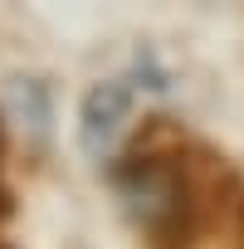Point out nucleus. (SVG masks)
Returning a JSON list of instances; mask_svg holds the SVG:
<instances>
[{"mask_svg": "<svg viewBox=\"0 0 244 249\" xmlns=\"http://www.w3.org/2000/svg\"><path fill=\"white\" fill-rule=\"evenodd\" d=\"M107 181L147 249H191L205 234L210 210L229 205L234 191L244 186L229 171L220 176V186H205V176H195L181 147H147V142H132V152H122Z\"/></svg>", "mask_w": 244, "mask_h": 249, "instance_id": "obj_1", "label": "nucleus"}, {"mask_svg": "<svg viewBox=\"0 0 244 249\" xmlns=\"http://www.w3.org/2000/svg\"><path fill=\"white\" fill-rule=\"evenodd\" d=\"M127 117H132V88L117 83V78H103L83 93V107H78V142L88 157H107L117 152L122 132H127Z\"/></svg>", "mask_w": 244, "mask_h": 249, "instance_id": "obj_2", "label": "nucleus"}, {"mask_svg": "<svg viewBox=\"0 0 244 249\" xmlns=\"http://www.w3.org/2000/svg\"><path fill=\"white\" fill-rule=\"evenodd\" d=\"M5 103H10V112L20 117V127L30 132V142L49 147V137H54V103H49V83H44V78H30V73H15V78L5 83Z\"/></svg>", "mask_w": 244, "mask_h": 249, "instance_id": "obj_3", "label": "nucleus"}, {"mask_svg": "<svg viewBox=\"0 0 244 249\" xmlns=\"http://www.w3.org/2000/svg\"><path fill=\"white\" fill-rule=\"evenodd\" d=\"M10 210H15V196H10V186H5V176H0V225L10 220Z\"/></svg>", "mask_w": 244, "mask_h": 249, "instance_id": "obj_4", "label": "nucleus"}]
</instances>
